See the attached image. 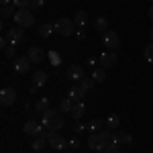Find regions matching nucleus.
<instances>
[{
  "label": "nucleus",
  "mask_w": 153,
  "mask_h": 153,
  "mask_svg": "<svg viewBox=\"0 0 153 153\" xmlns=\"http://www.w3.org/2000/svg\"><path fill=\"white\" fill-rule=\"evenodd\" d=\"M14 23L16 27H23V29H29L35 25V14L31 8H19L16 14H14Z\"/></svg>",
  "instance_id": "f257e3e1"
},
{
  "label": "nucleus",
  "mask_w": 153,
  "mask_h": 153,
  "mask_svg": "<svg viewBox=\"0 0 153 153\" xmlns=\"http://www.w3.org/2000/svg\"><path fill=\"white\" fill-rule=\"evenodd\" d=\"M55 33H59L61 37H71L76 35V23L71 21V19H65V16H61L55 21Z\"/></svg>",
  "instance_id": "f03ea898"
},
{
  "label": "nucleus",
  "mask_w": 153,
  "mask_h": 153,
  "mask_svg": "<svg viewBox=\"0 0 153 153\" xmlns=\"http://www.w3.org/2000/svg\"><path fill=\"white\" fill-rule=\"evenodd\" d=\"M102 43H104L110 51H114V49L120 45V37H118V33H114V31H106L104 35H102Z\"/></svg>",
  "instance_id": "7ed1b4c3"
},
{
  "label": "nucleus",
  "mask_w": 153,
  "mask_h": 153,
  "mask_svg": "<svg viewBox=\"0 0 153 153\" xmlns=\"http://www.w3.org/2000/svg\"><path fill=\"white\" fill-rule=\"evenodd\" d=\"M16 100V90L14 88H2L0 92V104L2 106H12Z\"/></svg>",
  "instance_id": "20e7f679"
},
{
  "label": "nucleus",
  "mask_w": 153,
  "mask_h": 153,
  "mask_svg": "<svg viewBox=\"0 0 153 153\" xmlns=\"http://www.w3.org/2000/svg\"><path fill=\"white\" fill-rule=\"evenodd\" d=\"M31 63H33V61L27 57V55L14 57V61H12V65H14V71H16V74H27L29 68H31Z\"/></svg>",
  "instance_id": "39448f33"
},
{
  "label": "nucleus",
  "mask_w": 153,
  "mask_h": 153,
  "mask_svg": "<svg viewBox=\"0 0 153 153\" xmlns=\"http://www.w3.org/2000/svg\"><path fill=\"white\" fill-rule=\"evenodd\" d=\"M23 131H25V135L37 137V135H41L45 129H43V125H41V123H37V120H27V123H25V127H23Z\"/></svg>",
  "instance_id": "423d86ee"
},
{
  "label": "nucleus",
  "mask_w": 153,
  "mask_h": 153,
  "mask_svg": "<svg viewBox=\"0 0 153 153\" xmlns=\"http://www.w3.org/2000/svg\"><path fill=\"white\" fill-rule=\"evenodd\" d=\"M98 59H100V68H104V70L112 68V65L118 61V57H117V53H114V51H106V53H102Z\"/></svg>",
  "instance_id": "0eeeda50"
},
{
  "label": "nucleus",
  "mask_w": 153,
  "mask_h": 153,
  "mask_svg": "<svg viewBox=\"0 0 153 153\" xmlns=\"http://www.w3.org/2000/svg\"><path fill=\"white\" fill-rule=\"evenodd\" d=\"M27 57L31 59L33 63H41V61H45V49H41V47H37V45H33V47H29Z\"/></svg>",
  "instance_id": "6e6552de"
},
{
  "label": "nucleus",
  "mask_w": 153,
  "mask_h": 153,
  "mask_svg": "<svg viewBox=\"0 0 153 153\" xmlns=\"http://www.w3.org/2000/svg\"><path fill=\"white\" fill-rule=\"evenodd\" d=\"M6 37H8V41H10L12 45H16V43H21V41L25 39V29H23V27H14V29H8Z\"/></svg>",
  "instance_id": "1a4fd4ad"
},
{
  "label": "nucleus",
  "mask_w": 153,
  "mask_h": 153,
  "mask_svg": "<svg viewBox=\"0 0 153 153\" xmlns=\"http://www.w3.org/2000/svg\"><path fill=\"white\" fill-rule=\"evenodd\" d=\"M88 147L92 149V151H102L106 145H104V141L100 139V133H92L90 137H88Z\"/></svg>",
  "instance_id": "9d476101"
},
{
  "label": "nucleus",
  "mask_w": 153,
  "mask_h": 153,
  "mask_svg": "<svg viewBox=\"0 0 153 153\" xmlns=\"http://www.w3.org/2000/svg\"><path fill=\"white\" fill-rule=\"evenodd\" d=\"M74 120H80V118L86 114V106H84V102L80 100V102H74V106H71V110L68 112Z\"/></svg>",
  "instance_id": "9b49d317"
},
{
  "label": "nucleus",
  "mask_w": 153,
  "mask_h": 153,
  "mask_svg": "<svg viewBox=\"0 0 153 153\" xmlns=\"http://www.w3.org/2000/svg\"><path fill=\"white\" fill-rule=\"evenodd\" d=\"M65 145H68V141H65L61 135H57V133H53V135L49 137V147H51V149H55V151L63 149Z\"/></svg>",
  "instance_id": "f8f14e48"
},
{
  "label": "nucleus",
  "mask_w": 153,
  "mask_h": 153,
  "mask_svg": "<svg viewBox=\"0 0 153 153\" xmlns=\"http://www.w3.org/2000/svg\"><path fill=\"white\" fill-rule=\"evenodd\" d=\"M86 94H88V92H86V90L82 88V84H80V82L76 84V86H71V88H70V98L74 100V102H80V100H82Z\"/></svg>",
  "instance_id": "ddd939ff"
},
{
  "label": "nucleus",
  "mask_w": 153,
  "mask_h": 153,
  "mask_svg": "<svg viewBox=\"0 0 153 153\" xmlns=\"http://www.w3.org/2000/svg\"><path fill=\"white\" fill-rule=\"evenodd\" d=\"M47 145H49V139H47V135H45V133L37 135V137H35V141L31 143V147H33L35 151H43V149H45Z\"/></svg>",
  "instance_id": "4468645a"
},
{
  "label": "nucleus",
  "mask_w": 153,
  "mask_h": 153,
  "mask_svg": "<svg viewBox=\"0 0 153 153\" xmlns=\"http://www.w3.org/2000/svg\"><path fill=\"white\" fill-rule=\"evenodd\" d=\"M68 78L74 80V82H80L84 78V68L82 65H70L68 68Z\"/></svg>",
  "instance_id": "2eb2a0df"
},
{
  "label": "nucleus",
  "mask_w": 153,
  "mask_h": 153,
  "mask_svg": "<svg viewBox=\"0 0 153 153\" xmlns=\"http://www.w3.org/2000/svg\"><path fill=\"white\" fill-rule=\"evenodd\" d=\"M16 6H14V2L12 4H2V10H0V16H2V21H6V19H14V14H16Z\"/></svg>",
  "instance_id": "dca6fc26"
},
{
  "label": "nucleus",
  "mask_w": 153,
  "mask_h": 153,
  "mask_svg": "<svg viewBox=\"0 0 153 153\" xmlns=\"http://www.w3.org/2000/svg\"><path fill=\"white\" fill-rule=\"evenodd\" d=\"M55 117H57V110H53V108H49V110H45V112H43V117H41V125H43L45 129H49Z\"/></svg>",
  "instance_id": "f3484780"
},
{
  "label": "nucleus",
  "mask_w": 153,
  "mask_h": 153,
  "mask_svg": "<svg viewBox=\"0 0 153 153\" xmlns=\"http://www.w3.org/2000/svg\"><path fill=\"white\" fill-rule=\"evenodd\" d=\"M112 141L118 143V145H131V143H133V137H131V135H127V133L117 131V133L112 135Z\"/></svg>",
  "instance_id": "a211bd4d"
},
{
  "label": "nucleus",
  "mask_w": 153,
  "mask_h": 153,
  "mask_svg": "<svg viewBox=\"0 0 153 153\" xmlns=\"http://www.w3.org/2000/svg\"><path fill=\"white\" fill-rule=\"evenodd\" d=\"M47 78H49V76L45 74V71H41V70L33 71V84H35V86H39V88L47 84Z\"/></svg>",
  "instance_id": "6ab92c4d"
},
{
  "label": "nucleus",
  "mask_w": 153,
  "mask_h": 153,
  "mask_svg": "<svg viewBox=\"0 0 153 153\" xmlns=\"http://www.w3.org/2000/svg\"><path fill=\"white\" fill-rule=\"evenodd\" d=\"M74 23H76V27H86L88 25V12L86 10H78L76 14H74Z\"/></svg>",
  "instance_id": "aec40b11"
},
{
  "label": "nucleus",
  "mask_w": 153,
  "mask_h": 153,
  "mask_svg": "<svg viewBox=\"0 0 153 153\" xmlns=\"http://www.w3.org/2000/svg\"><path fill=\"white\" fill-rule=\"evenodd\" d=\"M94 29L98 33H102V35H104L106 31H110V29H108V19H106V16H98L94 21Z\"/></svg>",
  "instance_id": "412c9836"
},
{
  "label": "nucleus",
  "mask_w": 153,
  "mask_h": 153,
  "mask_svg": "<svg viewBox=\"0 0 153 153\" xmlns=\"http://www.w3.org/2000/svg\"><path fill=\"white\" fill-rule=\"evenodd\" d=\"M104 125L110 131H114L118 125H120V117H118V114H108V117H106V120H104Z\"/></svg>",
  "instance_id": "4be33fe9"
},
{
  "label": "nucleus",
  "mask_w": 153,
  "mask_h": 153,
  "mask_svg": "<svg viewBox=\"0 0 153 153\" xmlns=\"http://www.w3.org/2000/svg\"><path fill=\"white\" fill-rule=\"evenodd\" d=\"M92 78H94L96 84H102L106 80V70L104 68H94V70H92Z\"/></svg>",
  "instance_id": "5701e85b"
},
{
  "label": "nucleus",
  "mask_w": 153,
  "mask_h": 153,
  "mask_svg": "<svg viewBox=\"0 0 153 153\" xmlns=\"http://www.w3.org/2000/svg\"><path fill=\"white\" fill-rule=\"evenodd\" d=\"M51 33H55V25H51V23H43L41 25V29H39V35L41 37H51Z\"/></svg>",
  "instance_id": "b1692460"
},
{
  "label": "nucleus",
  "mask_w": 153,
  "mask_h": 153,
  "mask_svg": "<svg viewBox=\"0 0 153 153\" xmlns=\"http://www.w3.org/2000/svg\"><path fill=\"white\" fill-rule=\"evenodd\" d=\"M49 108H51V106H49V98H39V100L35 102V110L41 112V114H43L45 110H49Z\"/></svg>",
  "instance_id": "393cba45"
},
{
  "label": "nucleus",
  "mask_w": 153,
  "mask_h": 153,
  "mask_svg": "<svg viewBox=\"0 0 153 153\" xmlns=\"http://www.w3.org/2000/svg\"><path fill=\"white\" fill-rule=\"evenodd\" d=\"M104 127V120H100V118H92L90 123H88V129L92 131V133H100Z\"/></svg>",
  "instance_id": "a878e982"
},
{
  "label": "nucleus",
  "mask_w": 153,
  "mask_h": 153,
  "mask_svg": "<svg viewBox=\"0 0 153 153\" xmlns=\"http://www.w3.org/2000/svg\"><path fill=\"white\" fill-rule=\"evenodd\" d=\"M47 59L51 61V65H53V68H59V65H61V55H59L57 51H49Z\"/></svg>",
  "instance_id": "bb28decb"
},
{
  "label": "nucleus",
  "mask_w": 153,
  "mask_h": 153,
  "mask_svg": "<svg viewBox=\"0 0 153 153\" xmlns=\"http://www.w3.org/2000/svg\"><path fill=\"white\" fill-rule=\"evenodd\" d=\"M80 84H82V88L84 90H86V92H90V90H92V88H94V78H92V76H90V78H86V76H84L82 80H80Z\"/></svg>",
  "instance_id": "cd10ccee"
},
{
  "label": "nucleus",
  "mask_w": 153,
  "mask_h": 153,
  "mask_svg": "<svg viewBox=\"0 0 153 153\" xmlns=\"http://www.w3.org/2000/svg\"><path fill=\"white\" fill-rule=\"evenodd\" d=\"M61 127H65V120H63V117H59V114H57V117L53 118V123H51V127H49V129L57 133V131L61 129Z\"/></svg>",
  "instance_id": "c85d7f7f"
},
{
  "label": "nucleus",
  "mask_w": 153,
  "mask_h": 153,
  "mask_svg": "<svg viewBox=\"0 0 153 153\" xmlns=\"http://www.w3.org/2000/svg\"><path fill=\"white\" fill-rule=\"evenodd\" d=\"M71 106H74V100H71L70 96H68V98H63V100H61V104H59V110H61V112H70Z\"/></svg>",
  "instance_id": "c756f323"
},
{
  "label": "nucleus",
  "mask_w": 153,
  "mask_h": 153,
  "mask_svg": "<svg viewBox=\"0 0 153 153\" xmlns=\"http://www.w3.org/2000/svg\"><path fill=\"white\" fill-rule=\"evenodd\" d=\"M100 139L104 141V145L112 143V135H110V129H102V131H100Z\"/></svg>",
  "instance_id": "7c9ffc66"
},
{
  "label": "nucleus",
  "mask_w": 153,
  "mask_h": 153,
  "mask_svg": "<svg viewBox=\"0 0 153 153\" xmlns=\"http://www.w3.org/2000/svg\"><path fill=\"white\" fill-rule=\"evenodd\" d=\"M104 151L106 153H120V145L112 141V143H108V145L104 147Z\"/></svg>",
  "instance_id": "2f4dec72"
},
{
  "label": "nucleus",
  "mask_w": 153,
  "mask_h": 153,
  "mask_svg": "<svg viewBox=\"0 0 153 153\" xmlns=\"http://www.w3.org/2000/svg\"><path fill=\"white\" fill-rule=\"evenodd\" d=\"M143 55H145V59H147L149 63H153V43L143 49Z\"/></svg>",
  "instance_id": "473e14b6"
},
{
  "label": "nucleus",
  "mask_w": 153,
  "mask_h": 153,
  "mask_svg": "<svg viewBox=\"0 0 153 153\" xmlns=\"http://www.w3.org/2000/svg\"><path fill=\"white\" fill-rule=\"evenodd\" d=\"M14 53H16V45H12V43L4 49V55H6V57H14Z\"/></svg>",
  "instance_id": "72a5a7b5"
},
{
  "label": "nucleus",
  "mask_w": 153,
  "mask_h": 153,
  "mask_svg": "<svg viewBox=\"0 0 153 153\" xmlns=\"http://www.w3.org/2000/svg\"><path fill=\"white\" fill-rule=\"evenodd\" d=\"M29 4H31V0H14L16 8H29Z\"/></svg>",
  "instance_id": "f704fd0d"
},
{
  "label": "nucleus",
  "mask_w": 153,
  "mask_h": 153,
  "mask_svg": "<svg viewBox=\"0 0 153 153\" xmlns=\"http://www.w3.org/2000/svg\"><path fill=\"white\" fill-rule=\"evenodd\" d=\"M41 6H43V0H31V4H29L31 10H39Z\"/></svg>",
  "instance_id": "c9c22d12"
},
{
  "label": "nucleus",
  "mask_w": 153,
  "mask_h": 153,
  "mask_svg": "<svg viewBox=\"0 0 153 153\" xmlns=\"http://www.w3.org/2000/svg\"><path fill=\"white\" fill-rule=\"evenodd\" d=\"M71 129L76 131V133H82L84 129H88V125H82V123H80V120H76V123H74V127H71Z\"/></svg>",
  "instance_id": "e433bc0d"
},
{
  "label": "nucleus",
  "mask_w": 153,
  "mask_h": 153,
  "mask_svg": "<svg viewBox=\"0 0 153 153\" xmlns=\"http://www.w3.org/2000/svg\"><path fill=\"white\" fill-rule=\"evenodd\" d=\"M96 63H100V59H98V57H90L88 61H86V68H92V70H94Z\"/></svg>",
  "instance_id": "4c0bfd02"
},
{
  "label": "nucleus",
  "mask_w": 153,
  "mask_h": 153,
  "mask_svg": "<svg viewBox=\"0 0 153 153\" xmlns=\"http://www.w3.org/2000/svg\"><path fill=\"white\" fill-rule=\"evenodd\" d=\"M76 37H78V41H84V39H86V31H84V29H78V31H76Z\"/></svg>",
  "instance_id": "58836bf2"
},
{
  "label": "nucleus",
  "mask_w": 153,
  "mask_h": 153,
  "mask_svg": "<svg viewBox=\"0 0 153 153\" xmlns=\"http://www.w3.org/2000/svg\"><path fill=\"white\" fill-rule=\"evenodd\" d=\"M68 145H70L71 149H78V145H80V143H78V139H70V141H68Z\"/></svg>",
  "instance_id": "ea45409f"
},
{
  "label": "nucleus",
  "mask_w": 153,
  "mask_h": 153,
  "mask_svg": "<svg viewBox=\"0 0 153 153\" xmlns=\"http://www.w3.org/2000/svg\"><path fill=\"white\" fill-rule=\"evenodd\" d=\"M0 2H2V4H12L14 0H0Z\"/></svg>",
  "instance_id": "a19ab883"
},
{
  "label": "nucleus",
  "mask_w": 153,
  "mask_h": 153,
  "mask_svg": "<svg viewBox=\"0 0 153 153\" xmlns=\"http://www.w3.org/2000/svg\"><path fill=\"white\" fill-rule=\"evenodd\" d=\"M149 19L153 21V4H151V8H149Z\"/></svg>",
  "instance_id": "79ce46f5"
},
{
  "label": "nucleus",
  "mask_w": 153,
  "mask_h": 153,
  "mask_svg": "<svg viewBox=\"0 0 153 153\" xmlns=\"http://www.w3.org/2000/svg\"><path fill=\"white\" fill-rule=\"evenodd\" d=\"M149 37H151V41H153V29H151V31H149Z\"/></svg>",
  "instance_id": "37998d69"
},
{
  "label": "nucleus",
  "mask_w": 153,
  "mask_h": 153,
  "mask_svg": "<svg viewBox=\"0 0 153 153\" xmlns=\"http://www.w3.org/2000/svg\"><path fill=\"white\" fill-rule=\"evenodd\" d=\"M98 153H106V151H104V149H102V151H98Z\"/></svg>",
  "instance_id": "c03bdc74"
},
{
  "label": "nucleus",
  "mask_w": 153,
  "mask_h": 153,
  "mask_svg": "<svg viewBox=\"0 0 153 153\" xmlns=\"http://www.w3.org/2000/svg\"><path fill=\"white\" fill-rule=\"evenodd\" d=\"M149 2H151V4H153V0H149Z\"/></svg>",
  "instance_id": "a18cd8bd"
}]
</instances>
